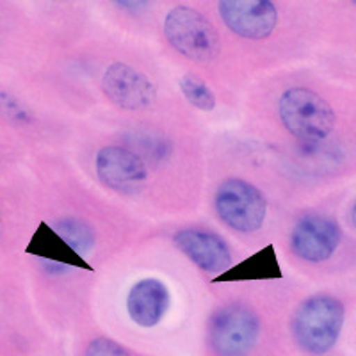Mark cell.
<instances>
[{
  "instance_id": "1",
  "label": "cell",
  "mask_w": 356,
  "mask_h": 356,
  "mask_svg": "<svg viewBox=\"0 0 356 356\" xmlns=\"http://www.w3.org/2000/svg\"><path fill=\"white\" fill-rule=\"evenodd\" d=\"M346 321L342 301L317 294L301 303L292 321V333L303 351L323 356L335 348Z\"/></svg>"
},
{
  "instance_id": "2",
  "label": "cell",
  "mask_w": 356,
  "mask_h": 356,
  "mask_svg": "<svg viewBox=\"0 0 356 356\" xmlns=\"http://www.w3.org/2000/svg\"><path fill=\"white\" fill-rule=\"evenodd\" d=\"M285 129L303 143H319L335 129V111L321 95L307 88L287 89L278 100Z\"/></svg>"
},
{
  "instance_id": "3",
  "label": "cell",
  "mask_w": 356,
  "mask_h": 356,
  "mask_svg": "<svg viewBox=\"0 0 356 356\" xmlns=\"http://www.w3.org/2000/svg\"><path fill=\"white\" fill-rule=\"evenodd\" d=\"M164 34L178 54L196 63L212 61L219 52V36L212 22L187 6L168 13Z\"/></svg>"
},
{
  "instance_id": "4",
  "label": "cell",
  "mask_w": 356,
  "mask_h": 356,
  "mask_svg": "<svg viewBox=\"0 0 356 356\" xmlns=\"http://www.w3.org/2000/svg\"><path fill=\"white\" fill-rule=\"evenodd\" d=\"M259 335V316L241 303L219 308L209 321V344L218 356L250 355Z\"/></svg>"
},
{
  "instance_id": "5",
  "label": "cell",
  "mask_w": 356,
  "mask_h": 356,
  "mask_svg": "<svg viewBox=\"0 0 356 356\" xmlns=\"http://www.w3.org/2000/svg\"><path fill=\"white\" fill-rule=\"evenodd\" d=\"M216 211L228 228L241 234H251L262 227L267 203L253 184L239 178H228L218 187Z\"/></svg>"
},
{
  "instance_id": "6",
  "label": "cell",
  "mask_w": 356,
  "mask_h": 356,
  "mask_svg": "<svg viewBox=\"0 0 356 356\" xmlns=\"http://www.w3.org/2000/svg\"><path fill=\"white\" fill-rule=\"evenodd\" d=\"M97 175L104 186L122 195H136L148 182L145 161L125 146L102 148L97 155Z\"/></svg>"
},
{
  "instance_id": "7",
  "label": "cell",
  "mask_w": 356,
  "mask_h": 356,
  "mask_svg": "<svg viewBox=\"0 0 356 356\" xmlns=\"http://www.w3.org/2000/svg\"><path fill=\"white\" fill-rule=\"evenodd\" d=\"M340 228L332 218L308 214L296 222L291 235V246L296 257L312 264L328 260L340 244Z\"/></svg>"
},
{
  "instance_id": "8",
  "label": "cell",
  "mask_w": 356,
  "mask_h": 356,
  "mask_svg": "<svg viewBox=\"0 0 356 356\" xmlns=\"http://www.w3.org/2000/svg\"><path fill=\"white\" fill-rule=\"evenodd\" d=\"M102 89L114 106L125 111L150 107L157 97V88L145 73L123 63H114L102 79Z\"/></svg>"
},
{
  "instance_id": "9",
  "label": "cell",
  "mask_w": 356,
  "mask_h": 356,
  "mask_svg": "<svg viewBox=\"0 0 356 356\" xmlns=\"http://www.w3.org/2000/svg\"><path fill=\"white\" fill-rule=\"evenodd\" d=\"M219 13L232 33L246 40L271 36L278 24V11L269 0H222Z\"/></svg>"
},
{
  "instance_id": "10",
  "label": "cell",
  "mask_w": 356,
  "mask_h": 356,
  "mask_svg": "<svg viewBox=\"0 0 356 356\" xmlns=\"http://www.w3.org/2000/svg\"><path fill=\"white\" fill-rule=\"evenodd\" d=\"M175 246L202 271L221 275L230 269V250L227 243L212 232L184 228L175 235Z\"/></svg>"
},
{
  "instance_id": "11",
  "label": "cell",
  "mask_w": 356,
  "mask_h": 356,
  "mask_svg": "<svg viewBox=\"0 0 356 356\" xmlns=\"http://www.w3.org/2000/svg\"><path fill=\"white\" fill-rule=\"evenodd\" d=\"M170 307V292L166 285L155 278L138 282L129 292L127 310L130 319L143 328H154L162 321Z\"/></svg>"
},
{
  "instance_id": "12",
  "label": "cell",
  "mask_w": 356,
  "mask_h": 356,
  "mask_svg": "<svg viewBox=\"0 0 356 356\" xmlns=\"http://www.w3.org/2000/svg\"><path fill=\"white\" fill-rule=\"evenodd\" d=\"M25 251L29 255L40 257V259L57 264V266L77 267L81 271H95L93 266L86 262L84 257L56 228L49 227L47 222H41Z\"/></svg>"
},
{
  "instance_id": "13",
  "label": "cell",
  "mask_w": 356,
  "mask_h": 356,
  "mask_svg": "<svg viewBox=\"0 0 356 356\" xmlns=\"http://www.w3.org/2000/svg\"><path fill=\"white\" fill-rule=\"evenodd\" d=\"M282 278L278 257L273 244H267L255 255L248 257L243 262L235 264L228 271L221 273L212 280V284H227V282H264V280Z\"/></svg>"
},
{
  "instance_id": "14",
  "label": "cell",
  "mask_w": 356,
  "mask_h": 356,
  "mask_svg": "<svg viewBox=\"0 0 356 356\" xmlns=\"http://www.w3.org/2000/svg\"><path fill=\"white\" fill-rule=\"evenodd\" d=\"M180 89H182L187 102L198 107L200 111L209 113V111L216 107V97L212 93V89L207 86L205 81H202V79L193 75V73H187V75L180 79Z\"/></svg>"
},
{
  "instance_id": "15",
  "label": "cell",
  "mask_w": 356,
  "mask_h": 356,
  "mask_svg": "<svg viewBox=\"0 0 356 356\" xmlns=\"http://www.w3.org/2000/svg\"><path fill=\"white\" fill-rule=\"evenodd\" d=\"M57 227H59V230H61L63 237H65V239L68 241V243L72 244V246L75 248L82 257H84L86 251L91 250L95 241L93 232H91V228H89L86 222H82L81 219H75V218L61 219V221H57Z\"/></svg>"
},
{
  "instance_id": "16",
  "label": "cell",
  "mask_w": 356,
  "mask_h": 356,
  "mask_svg": "<svg viewBox=\"0 0 356 356\" xmlns=\"http://www.w3.org/2000/svg\"><path fill=\"white\" fill-rule=\"evenodd\" d=\"M86 356H130V353L114 340L97 339L88 346Z\"/></svg>"
},
{
  "instance_id": "17",
  "label": "cell",
  "mask_w": 356,
  "mask_h": 356,
  "mask_svg": "<svg viewBox=\"0 0 356 356\" xmlns=\"http://www.w3.org/2000/svg\"><path fill=\"white\" fill-rule=\"evenodd\" d=\"M351 221H353V227L356 228V202L353 203L351 207Z\"/></svg>"
},
{
  "instance_id": "18",
  "label": "cell",
  "mask_w": 356,
  "mask_h": 356,
  "mask_svg": "<svg viewBox=\"0 0 356 356\" xmlns=\"http://www.w3.org/2000/svg\"><path fill=\"white\" fill-rule=\"evenodd\" d=\"M0 227H2V214H0Z\"/></svg>"
},
{
  "instance_id": "19",
  "label": "cell",
  "mask_w": 356,
  "mask_h": 356,
  "mask_svg": "<svg viewBox=\"0 0 356 356\" xmlns=\"http://www.w3.org/2000/svg\"><path fill=\"white\" fill-rule=\"evenodd\" d=\"M355 6H356V2H355Z\"/></svg>"
}]
</instances>
